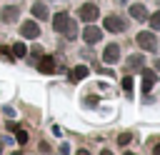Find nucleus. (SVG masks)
Returning a JSON list of instances; mask_svg holds the SVG:
<instances>
[{
	"instance_id": "18",
	"label": "nucleus",
	"mask_w": 160,
	"mask_h": 155,
	"mask_svg": "<svg viewBox=\"0 0 160 155\" xmlns=\"http://www.w3.org/2000/svg\"><path fill=\"white\" fill-rule=\"evenodd\" d=\"M122 90H125V92H130V90H132V78H130V75H125V78H122Z\"/></svg>"
},
{
	"instance_id": "12",
	"label": "nucleus",
	"mask_w": 160,
	"mask_h": 155,
	"mask_svg": "<svg viewBox=\"0 0 160 155\" xmlns=\"http://www.w3.org/2000/svg\"><path fill=\"white\" fill-rule=\"evenodd\" d=\"M85 75H88V65H78V68L70 70V82H78V80H82Z\"/></svg>"
},
{
	"instance_id": "17",
	"label": "nucleus",
	"mask_w": 160,
	"mask_h": 155,
	"mask_svg": "<svg viewBox=\"0 0 160 155\" xmlns=\"http://www.w3.org/2000/svg\"><path fill=\"white\" fill-rule=\"evenodd\" d=\"M15 140H18L20 145H25V142H28V132H25V130H15Z\"/></svg>"
},
{
	"instance_id": "5",
	"label": "nucleus",
	"mask_w": 160,
	"mask_h": 155,
	"mask_svg": "<svg viewBox=\"0 0 160 155\" xmlns=\"http://www.w3.org/2000/svg\"><path fill=\"white\" fill-rule=\"evenodd\" d=\"M118 60H120V45H118V42H108L105 50H102V62L112 65V62H118Z\"/></svg>"
},
{
	"instance_id": "13",
	"label": "nucleus",
	"mask_w": 160,
	"mask_h": 155,
	"mask_svg": "<svg viewBox=\"0 0 160 155\" xmlns=\"http://www.w3.org/2000/svg\"><path fill=\"white\" fill-rule=\"evenodd\" d=\"M152 82H155V72H152V70H145V68H142V90L148 92V90L152 88Z\"/></svg>"
},
{
	"instance_id": "7",
	"label": "nucleus",
	"mask_w": 160,
	"mask_h": 155,
	"mask_svg": "<svg viewBox=\"0 0 160 155\" xmlns=\"http://www.w3.org/2000/svg\"><path fill=\"white\" fill-rule=\"evenodd\" d=\"M125 20L122 18H118V15H108L105 18V30H110V32H120V30H125Z\"/></svg>"
},
{
	"instance_id": "11",
	"label": "nucleus",
	"mask_w": 160,
	"mask_h": 155,
	"mask_svg": "<svg viewBox=\"0 0 160 155\" xmlns=\"http://www.w3.org/2000/svg\"><path fill=\"white\" fill-rule=\"evenodd\" d=\"M130 15H132L135 20H145V18H148V10H145L142 2H140V5L135 2V5H130Z\"/></svg>"
},
{
	"instance_id": "10",
	"label": "nucleus",
	"mask_w": 160,
	"mask_h": 155,
	"mask_svg": "<svg viewBox=\"0 0 160 155\" xmlns=\"http://www.w3.org/2000/svg\"><path fill=\"white\" fill-rule=\"evenodd\" d=\"M38 70L40 72H55V60L50 58V55H45V58H40V62H38Z\"/></svg>"
},
{
	"instance_id": "9",
	"label": "nucleus",
	"mask_w": 160,
	"mask_h": 155,
	"mask_svg": "<svg viewBox=\"0 0 160 155\" xmlns=\"http://www.w3.org/2000/svg\"><path fill=\"white\" fill-rule=\"evenodd\" d=\"M142 68H145V58H142L140 52L128 58V70H130V72H138V70H142Z\"/></svg>"
},
{
	"instance_id": "21",
	"label": "nucleus",
	"mask_w": 160,
	"mask_h": 155,
	"mask_svg": "<svg viewBox=\"0 0 160 155\" xmlns=\"http://www.w3.org/2000/svg\"><path fill=\"white\" fill-rule=\"evenodd\" d=\"M155 152H160V145H155Z\"/></svg>"
},
{
	"instance_id": "22",
	"label": "nucleus",
	"mask_w": 160,
	"mask_h": 155,
	"mask_svg": "<svg viewBox=\"0 0 160 155\" xmlns=\"http://www.w3.org/2000/svg\"><path fill=\"white\" fill-rule=\"evenodd\" d=\"M0 150H2V142H0Z\"/></svg>"
},
{
	"instance_id": "4",
	"label": "nucleus",
	"mask_w": 160,
	"mask_h": 155,
	"mask_svg": "<svg viewBox=\"0 0 160 155\" xmlns=\"http://www.w3.org/2000/svg\"><path fill=\"white\" fill-rule=\"evenodd\" d=\"M20 35L28 38V40H35V38H40V25H38L35 20H25V22L20 25Z\"/></svg>"
},
{
	"instance_id": "2",
	"label": "nucleus",
	"mask_w": 160,
	"mask_h": 155,
	"mask_svg": "<svg viewBox=\"0 0 160 155\" xmlns=\"http://www.w3.org/2000/svg\"><path fill=\"white\" fill-rule=\"evenodd\" d=\"M138 45H140L142 50H148V52H155V50H158V40H155V35L148 32V30L138 32Z\"/></svg>"
},
{
	"instance_id": "19",
	"label": "nucleus",
	"mask_w": 160,
	"mask_h": 155,
	"mask_svg": "<svg viewBox=\"0 0 160 155\" xmlns=\"http://www.w3.org/2000/svg\"><path fill=\"white\" fill-rule=\"evenodd\" d=\"M130 140H132V135H130V132H122V135H118V142H120V145H128Z\"/></svg>"
},
{
	"instance_id": "1",
	"label": "nucleus",
	"mask_w": 160,
	"mask_h": 155,
	"mask_svg": "<svg viewBox=\"0 0 160 155\" xmlns=\"http://www.w3.org/2000/svg\"><path fill=\"white\" fill-rule=\"evenodd\" d=\"M52 30H55V32H60V35H68V38H75V35H78L75 22H72L65 12H58V15L52 18Z\"/></svg>"
},
{
	"instance_id": "20",
	"label": "nucleus",
	"mask_w": 160,
	"mask_h": 155,
	"mask_svg": "<svg viewBox=\"0 0 160 155\" xmlns=\"http://www.w3.org/2000/svg\"><path fill=\"white\" fill-rule=\"evenodd\" d=\"M0 55H5V58H10V50H8V48H0Z\"/></svg>"
},
{
	"instance_id": "6",
	"label": "nucleus",
	"mask_w": 160,
	"mask_h": 155,
	"mask_svg": "<svg viewBox=\"0 0 160 155\" xmlns=\"http://www.w3.org/2000/svg\"><path fill=\"white\" fill-rule=\"evenodd\" d=\"M82 40H85L88 45H95V42H100V40H102V30H100V28H95V25H88V28L82 30Z\"/></svg>"
},
{
	"instance_id": "8",
	"label": "nucleus",
	"mask_w": 160,
	"mask_h": 155,
	"mask_svg": "<svg viewBox=\"0 0 160 155\" xmlns=\"http://www.w3.org/2000/svg\"><path fill=\"white\" fill-rule=\"evenodd\" d=\"M18 15H20V8H18V5H8V8H2V10H0L2 22H15V20H18Z\"/></svg>"
},
{
	"instance_id": "16",
	"label": "nucleus",
	"mask_w": 160,
	"mask_h": 155,
	"mask_svg": "<svg viewBox=\"0 0 160 155\" xmlns=\"http://www.w3.org/2000/svg\"><path fill=\"white\" fill-rule=\"evenodd\" d=\"M150 28H152V30H160V10L150 15Z\"/></svg>"
},
{
	"instance_id": "3",
	"label": "nucleus",
	"mask_w": 160,
	"mask_h": 155,
	"mask_svg": "<svg viewBox=\"0 0 160 155\" xmlns=\"http://www.w3.org/2000/svg\"><path fill=\"white\" fill-rule=\"evenodd\" d=\"M98 15H100V10H98L95 2H85V5L80 8V20H82V22H95Z\"/></svg>"
},
{
	"instance_id": "15",
	"label": "nucleus",
	"mask_w": 160,
	"mask_h": 155,
	"mask_svg": "<svg viewBox=\"0 0 160 155\" xmlns=\"http://www.w3.org/2000/svg\"><path fill=\"white\" fill-rule=\"evenodd\" d=\"M25 52H28V48H25V42H15V45H12V55H15V58H22Z\"/></svg>"
},
{
	"instance_id": "14",
	"label": "nucleus",
	"mask_w": 160,
	"mask_h": 155,
	"mask_svg": "<svg viewBox=\"0 0 160 155\" xmlns=\"http://www.w3.org/2000/svg\"><path fill=\"white\" fill-rule=\"evenodd\" d=\"M32 15L40 18V20H45V18H48V8H45L42 2H35V5H32Z\"/></svg>"
}]
</instances>
